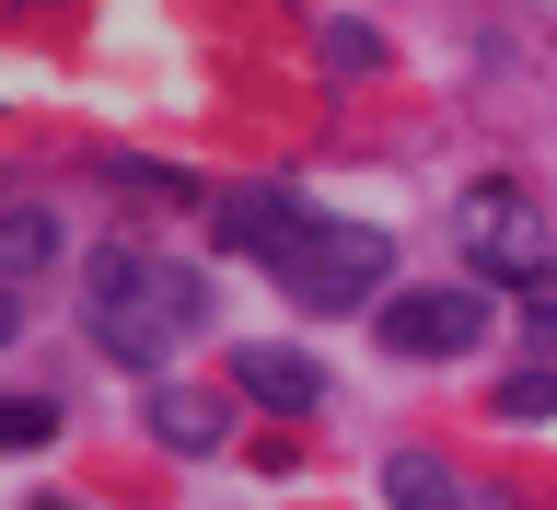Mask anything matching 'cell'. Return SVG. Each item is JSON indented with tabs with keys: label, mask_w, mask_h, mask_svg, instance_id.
I'll return each mask as SVG.
<instances>
[{
	"label": "cell",
	"mask_w": 557,
	"mask_h": 510,
	"mask_svg": "<svg viewBox=\"0 0 557 510\" xmlns=\"http://www.w3.org/2000/svg\"><path fill=\"white\" fill-rule=\"evenodd\" d=\"M221 244H244L302 313H383L395 302V244L372 221H313L290 186H233L221 198Z\"/></svg>",
	"instance_id": "cell-1"
},
{
	"label": "cell",
	"mask_w": 557,
	"mask_h": 510,
	"mask_svg": "<svg viewBox=\"0 0 557 510\" xmlns=\"http://www.w3.org/2000/svg\"><path fill=\"white\" fill-rule=\"evenodd\" d=\"M82 325L128 372H163L174 337L209 325V278L186 256H151V244H104V256H82Z\"/></svg>",
	"instance_id": "cell-2"
},
{
	"label": "cell",
	"mask_w": 557,
	"mask_h": 510,
	"mask_svg": "<svg viewBox=\"0 0 557 510\" xmlns=\"http://www.w3.org/2000/svg\"><path fill=\"white\" fill-rule=\"evenodd\" d=\"M453 244H465L476 278H546L557 268L546 209H534V186H511V174H476V186L453 198Z\"/></svg>",
	"instance_id": "cell-3"
},
{
	"label": "cell",
	"mask_w": 557,
	"mask_h": 510,
	"mask_svg": "<svg viewBox=\"0 0 557 510\" xmlns=\"http://www.w3.org/2000/svg\"><path fill=\"white\" fill-rule=\"evenodd\" d=\"M372 348H395V360H465V348H487V290H395V302L372 313Z\"/></svg>",
	"instance_id": "cell-4"
},
{
	"label": "cell",
	"mask_w": 557,
	"mask_h": 510,
	"mask_svg": "<svg viewBox=\"0 0 557 510\" xmlns=\"http://www.w3.org/2000/svg\"><path fill=\"white\" fill-rule=\"evenodd\" d=\"M233 395H256L268 418H313V407H325V360L256 337V348H233Z\"/></svg>",
	"instance_id": "cell-5"
},
{
	"label": "cell",
	"mask_w": 557,
	"mask_h": 510,
	"mask_svg": "<svg viewBox=\"0 0 557 510\" xmlns=\"http://www.w3.org/2000/svg\"><path fill=\"white\" fill-rule=\"evenodd\" d=\"M139 430H151L163 452H221V441H233V407H221V395H198V383H151Z\"/></svg>",
	"instance_id": "cell-6"
},
{
	"label": "cell",
	"mask_w": 557,
	"mask_h": 510,
	"mask_svg": "<svg viewBox=\"0 0 557 510\" xmlns=\"http://www.w3.org/2000/svg\"><path fill=\"white\" fill-rule=\"evenodd\" d=\"M383 499H395V510H476L442 452H383Z\"/></svg>",
	"instance_id": "cell-7"
},
{
	"label": "cell",
	"mask_w": 557,
	"mask_h": 510,
	"mask_svg": "<svg viewBox=\"0 0 557 510\" xmlns=\"http://www.w3.org/2000/svg\"><path fill=\"white\" fill-rule=\"evenodd\" d=\"M47 256H59V209L12 198V221H0V268H12V278H35V268H47Z\"/></svg>",
	"instance_id": "cell-8"
},
{
	"label": "cell",
	"mask_w": 557,
	"mask_h": 510,
	"mask_svg": "<svg viewBox=\"0 0 557 510\" xmlns=\"http://www.w3.org/2000/svg\"><path fill=\"white\" fill-rule=\"evenodd\" d=\"M325 70H337V82H372V70H383V35L372 24H325Z\"/></svg>",
	"instance_id": "cell-9"
},
{
	"label": "cell",
	"mask_w": 557,
	"mask_h": 510,
	"mask_svg": "<svg viewBox=\"0 0 557 510\" xmlns=\"http://www.w3.org/2000/svg\"><path fill=\"white\" fill-rule=\"evenodd\" d=\"M499 418H557V360H546V372H511V383H499Z\"/></svg>",
	"instance_id": "cell-10"
},
{
	"label": "cell",
	"mask_w": 557,
	"mask_h": 510,
	"mask_svg": "<svg viewBox=\"0 0 557 510\" xmlns=\"http://www.w3.org/2000/svg\"><path fill=\"white\" fill-rule=\"evenodd\" d=\"M47 430H59V407H47V395H12V407H0V441H12V452H35Z\"/></svg>",
	"instance_id": "cell-11"
},
{
	"label": "cell",
	"mask_w": 557,
	"mask_h": 510,
	"mask_svg": "<svg viewBox=\"0 0 557 510\" xmlns=\"http://www.w3.org/2000/svg\"><path fill=\"white\" fill-rule=\"evenodd\" d=\"M104 174H116L128 198H198V186H186V174H163V163H104Z\"/></svg>",
	"instance_id": "cell-12"
},
{
	"label": "cell",
	"mask_w": 557,
	"mask_h": 510,
	"mask_svg": "<svg viewBox=\"0 0 557 510\" xmlns=\"http://www.w3.org/2000/svg\"><path fill=\"white\" fill-rule=\"evenodd\" d=\"M24 510H82V499H24Z\"/></svg>",
	"instance_id": "cell-13"
}]
</instances>
